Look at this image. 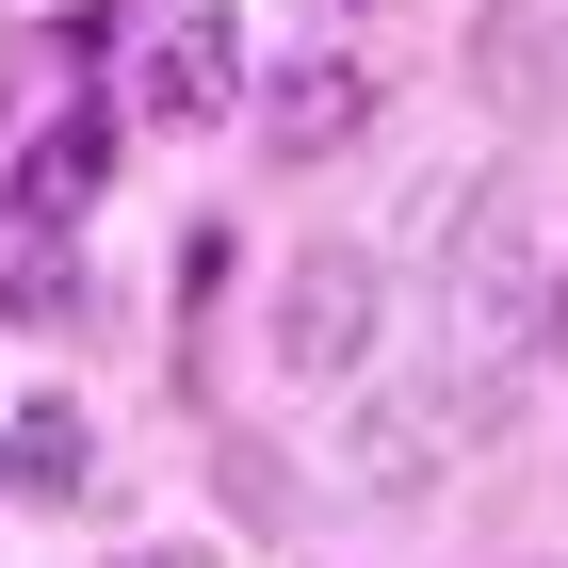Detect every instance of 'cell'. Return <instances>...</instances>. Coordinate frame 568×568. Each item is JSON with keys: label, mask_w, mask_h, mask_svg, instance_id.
Returning a JSON list of instances; mask_svg holds the SVG:
<instances>
[{"label": "cell", "mask_w": 568, "mask_h": 568, "mask_svg": "<svg viewBox=\"0 0 568 568\" xmlns=\"http://www.w3.org/2000/svg\"><path fill=\"white\" fill-rule=\"evenodd\" d=\"M487 423H504V390H487L471 357H455V374H390V390H357V423H342V487L357 504H423Z\"/></svg>", "instance_id": "1"}, {"label": "cell", "mask_w": 568, "mask_h": 568, "mask_svg": "<svg viewBox=\"0 0 568 568\" xmlns=\"http://www.w3.org/2000/svg\"><path fill=\"white\" fill-rule=\"evenodd\" d=\"M98 179H114V114H98V98H82V114H65V131H49L33 163H17V227H49V212H82Z\"/></svg>", "instance_id": "6"}, {"label": "cell", "mask_w": 568, "mask_h": 568, "mask_svg": "<svg viewBox=\"0 0 568 568\" xmlns=\"http://www.w3.org/2000/svg\"><path fill=\"white\" fill-rule=\"evenodd\" d=\"M568 65V0H487V33H471V98L487 114H536Z\"/></svg>", "instance_id": "3"}, {"label": "cell", "mask_w": 568, "mask_h": 568, "mask_svg": "<svg viewBox=\"0 0 568 568\" xmlns=\"http://www.w3.org/2000/svg\"><path fill=\"white\" fill-rule=\"evenodd\" d=\"M552 342H568V293H552Z\"/></svg>", "instance_id": "8"}, {"label": "cell", "mask_w": 568, "mask_h": 568, "mask_svg": "<svg viewBox=\"0 0 568 568\" xmlns=\"http://www.w3.org/2000/svg\"><path fill=\"white\" fill-rule=\"evenodd\" d=\"M114 568H212V552H114Z\"/></svg>", "instance_id": "7"}, {"label": "cell", "mask_w": 568, "mask_h": 568, "mask_svg": "<svg viewBox=\"0 0 568 568\" xmlns=\"http://www.w3.org/2000/svg\"><path fill=\"white\" fill-rule=\"evenodd\" d=\"M227 82H244V65H227V17H179V33L146 49L131 114H146V131H212V114H227Z\"/></svg>", "instance_id": "4"}, {"label": "cell", "mask_w": 568, "mask_h": 568, "mask_svg": "<svg viewBox=\"0 0 568 568\" xmlns=\"http://www.w3.org/2000/svg\"><path fill=\"white\" fill-rule=\"evenodd\" d=\"M374 342H390V276H374V244H308V261L276 276V374H293V390H342Z\"/></svg>", "instance_id": "2"}, {"label": "cell", "mask_w": 568, "mask_h": 568, "mask_svg": "<svg viewBox=\"0 0 568 568\" xmlns=\"http://www.w3.org/2000/svg\"><path fill=\"white\" fill-rule=\"evenodd\" d=\"M357 114H374V82H357L342 49H325V65H276V98H261V146H276V163H325V146H357Z\"/></svg>", "instance_id": "5"}]
</instances>
